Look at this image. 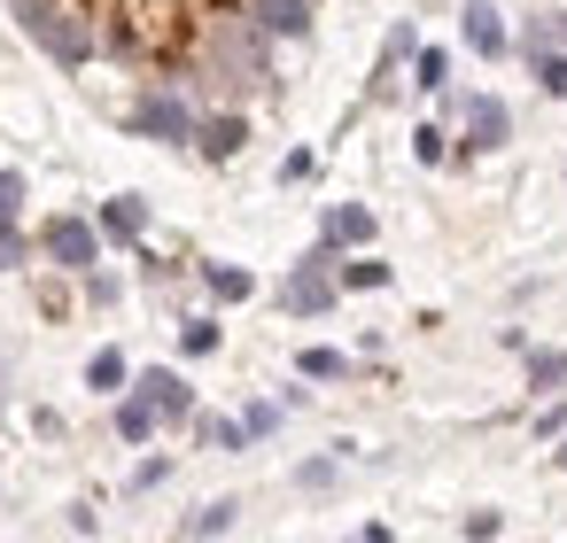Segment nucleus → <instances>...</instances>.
<instances>
[{
  "label": "nucleus",
  "mask_w": 567,
  "mask_h": 543,
  "mask_svg": "<svg viewBox=\"0 0 567 543\" xmlns=\"http://www.w3.org/2000/svg\"><path fill=\"white\" fill-rule=\"evenodd\" d=\"M544 48H567V9H551V17H536V24L520 32V55H544Z\"/></svg>",
  "instance_id": "17"
},
{
  "label": "nucleus",
  "mask_w": 567,
  "mask_h": 543,
  "mask_svg": "<svg viewBox=\"0 0 567 543\" xmlns=\"http://www.w3.org/2000/svg\"><path fill=\"white\" fill-rule=\"evenodd\" d=\"M296 481H303V489H334L342 466H334V458H311V466H296Z\"/></svg>",
  "instance_id": "25"
},
{
  "label": "nucleus",
  "mask_w": 567,
  "mask_h": 543,
  "mask_svg": "<svg viewBox=\"0 0 567 543\" xmlns=\"http://www.w3.org/2000/svg\"><path fill=\"white\" fill-rule=\"evenodd\" d=\"M24 264V233H17V218H0V272H17Z\"/></svg>",
  "instance_id": "26"
},
{
  "label": "nucleus",
  "mask_w": 567,
  "mask_h": 543,
  "mask_svg": "<svg viewBox=\"0 0 567 543\" xmlns=\"http://www.w3.org/2000/svg\"><path fill=\"white\" fill-rule=\"evenodd\" d=\"M48 257L63 264V272H94L102 264V226H86V218H48Z\"/></svg>",
  "instance_id": "3"
},
{
  "label": "nucleus",
  "mask_w": 567,
  "mask_h": 543,
  "mask_svg": "<svg viewBox=\"0 0 567 543\" xmlns=\"http://www.w3.org/2000/svg\"><path fill=\"white\" fill-rule=\"evenodd\" d=\"M412 156H420V164H443V133L420 125V133H412Z\"/></svg>",
  "instance_id": "28"
},
{
  "label": "nucleus",
  "mask_w": 567,
  "mask_h": 543,
  "mask_svg": "<svg viewBox=\"0 0 567 543\" xmlns=\"http://www.w3.org/2000/svg\"><path fill=\"white\" fill-rule=\"evenodd\" d=\"M24 210V171H0V218Z\"/></svg>",
  "instance_id": "27"
},
{
  "label": "nucleus",
  "mask_w": 567,
  "mask_h": 543,
  "mask_svg": "<svg viewBox=\"0 0 567 543\" xmlns=\"http://www.w3.org/2000/svg\"><path fill=\"white\" fill-rule=\"evenodd\" d=\"M412 48H420V40H412V24H396V32L381 40V79H389V71H396V63H404Z\"/></svg>",
  "instance_id": "24"
},
{
  "label": "nucleus",
  "mask_w": 567,
  "mask_h": 543,
  "mask_svg": "<svg viewBox=\"0 0 567 543\" xmlns=\"http://www.w3.org/2000/svg\"><path fill=\"white\" fill-rule=\"evenodd\" d=\"M195 435L218 442V450H249V427H241V419H210V411H195Z\"/></svg>",
  "instance_id": "18"
},
{
  "label": "nucleus",
  "mask_w": 567,
  "mask_h": 543,
  "mask_svg": "<svg viewBox=\"0 0 567 543\" xmlns=\"http://www.w3.org/2000/svg\"><path fill=\"white\" fill-rule=\"evenodd\" d=\"M559 380H567V349H528V388H544V396H551Z\"/></svg>",
  "instance_id": "19"
},
{
  "label": "nucleus",
  "mask_w": 567,
  "mask_h": 543,
  "mask_svg": "<svg viewBox=\"0 0 567 543\" xmlns=\"http://www.w3.org/2000/svg\"><path fill=\"white\" fill-rule=\"evenodd\" d=\"M141 396L156 404V419H195V388H187L172 365H148V373H141Z\"/></svg>",
  "instance_id": "7"
},
{
  "label": "nucleus",
  "mask_w": 567,
  "mask_h": 543,
  "mask_svg": "<svg viewBox=\"0 0 567 543\" xmlns=\"http://www.w3.org/2000/svg\"><path fill=\"white\" fill-rule=\"evenodd\" d=\"M296 373H303V380H342V373H350V357H342V349H303V357H296Z\"/></svg>",
  "instance_id": "20"
},
{
  "label": "nucleus",
  "mask_w": 567,
  "mask_h": 543,
  "mask_svg": "<svg viewBox=\"0 0 567 543\" xmlns=\"http://www.w3.org/2000/svg\"><path fill=\"white\" fill-rule=\"evenodd\" d=\"M342 288H389V264L381 257H358V264H342Z\"/></svg>",
  "instance_id": "23"
},
{
  "label": "nucleus",
  "mask_w": 567,
  "mask_h": 543,
  "mask_svg": "<svg viewBox=\"0 0 567 543\" xmlns=\"http://www.w3.org/2000/svg\"><path fill=\"white\" fill-rule=\"evenodd\" d=\"M164 473H172V458H141V466H133V489H156Z\"/></svg>",
  "instance_id": "30"
},
{
  "label": "nucleus",
  "mask_w": 567,
  "mask_h": 543,
  "mask_svg": "<svg viewBox=\"0 0 567 543\" xmlns=\"http://www.w3.org/2000/svg\"><path fill=\"white\" fill-rule=\"evenodd\" d=\"M179 349H187V357H210V349H218V319H187V326H179Z\"/></svg>",
  "instance_id": "22"
},
{
  "label": "nucleus",
  "mask_w": 567,
  "mask_h": 543,
  "mask_svg": "<svg viewBox=\"0 0 567 543\" xmlns=\"http://www.w3.org/2000/svg\"><path fill=\"white\" fill-rule=\"evenodd\" d=\"M528 71H536V86H544V94H559V102H567V55H559V48L528 55Z\"/></svg>",
  "instance_id": "21"
},
{
  "label": "nucleus",
  "mask_w": 567,
  "mask_h": 543,
  "mask_svg": "<svg viewBox=\"0 0 567 543\" xmlns=\"http://www.w3.org/2000/svg\"><path fill=\"white\" fill-rule=\"evenodd\" d=\"M559 466H567V442H559Z\"/></svg>",
  "instance_id": "31"
},
{
  "label": "nucleus",
  "mask_w": 567,
  "mask_h": 543,
  "mask_svg": "<svg viewBox=\"0 0 567 543\" xmlns=\"http://www.w3.org/2000/svg\"><path fill=\"white\" fill-rule=\"evenodd\" d=\"M458 32H466V48L482 55V63H497L513 40H505V24H497V9H489V0H466V17H458Z\"/></svg>",
  "instance_id": "8"
},
{
  "label": "nucleus",
  "mask_w": 567,
  "mask_h": 543,
  "mask_svg": "<svg viewBox=\"0 0 567 543\" xmlns=\"http://www.w3.org/2000/svg\"><path fill=\"white\" fill-rule=\"evenodd\" d=\"M195 140H203V156H210V164H234V156H241V140H249V125H241V117L226 109V117H210V125H203Z\"/></svg>",
  "instance_id": "10"
},
{
  "label": "nucleus",
  "mask_w": 567,
  "mask_h": 543,
  "mask_svg": "<svg viewBox=\"0 0 567 543\" xmlns=\"http://www.w3.org/2000/svg\"><path fill=\"white\" fill-rule=\"evenodd\" d=\"M443 79H451V55L443 48H412V86L420 94H443Z\"/></svg>",
  "instance_id": "15"
},
{
  "label": "nucleus",
  "mask_w": 567,
  "mask_h": 543,
  "mask_svg": "<svg viewBox=\"0 0 567 543\" xmlns=\"http://www.w3.org/2000/svg\"><path fill=\"white\" fill-rule=\"evenodd\" d=\"M373 241V210L365 202H334L327 218H319V249L334 257V249H365Z\"/></svg>",
  "instance_id": "6"
},
{
  "label": "nucleus",
  "mask_w": 567,
  "mask_h": 543,
  "mask_svg": "<svg viewBox=\"0 0 567 543\" xmlns=\"http://www.w3.org/2000/svg\"><path fill=\"white\" fill-rule=\"evenodd\" d=\"M257 24L280 32V40H303L311 32V0H257Z\"/></svg>",
  "instance_id": "11"
},
{
  "label": "nucleus",
  "mask_w": 567,
  "mask_h": 543,
  "mask_svg": "<svg viewBox=\"0 0 567 543\" xmlns=\"http://www.w3.org/2000/svg\"><path fill=\"white\" fill-rule=\"evenodd\" d=\"M102 233H110V241H141V233H148V202H141V195H110V202H102Z\"/></svg>",
  "instance_id": "9"
},
{
  "label": "nucleus",
  "mask_w": 567,
  "mask_h": 543,
  "mask_svg": "<svg viewBox=\"0 0 567 543\" xmlns=\"http://www.w3.org/2000/svg\"><path fill=\"white\" fill-rule=\"evenodd\" d=\"M86 388H94V396H117V388H125V349H94Z\"/></svg>",
  "instance_id": "16"
},
{
  "label": "nucleus",
  "mask_w": 567,
  "mask_h": 543,
  "mask_svg": "<svg viewBox=\"0 0 567 543\" xmlns=\"http://www.w3.org/2000/svg\"><path fill=\"white\" fill-rule=\"evenodd\" d=\"M280 311H296V319H319V311H334V257L327 249H311L288 280H280Z\"/></svg>",
  "instance_id": "2"
},
{
  "label": "nucleus",
  "mask_w": 567,
  "mask_h": 543,
  "mask_svg": "<svg viewBox=\"0 0 567 543\" xmlns=\"http://www.w3.org/2000/svg\"><path fill=\"white\" fill-rule=\"evenodd\" d=\"M241 427H249V442H257V435H272V427H280V404H249V419H241Z\"/></svg>",
  "instance_id": "29"
},
{
  "label": "nucleus",
  "mask_w": 567,
  "mask_h": 543,
  "mask_svg": "<svg viewBox=\"0 0 567 543\" xmlns=\"http://www.w3.org/2000/svg\"><path fill=\"white\" fill-rule=\"evenodd\" d=\"M203 288H210L218 303H249V295H257V280H249L241 264H203Z\"/></svg>",
  "instance_id": "12"
},
{
  "label": "nucleus",
  "mask_w": 567,
  "mask_h": 543,
  "mask_svg": "<svg viewBox=\"0 0 567 543\" xmlns=\"http://www.w3.org/2000/svg\"><path fill=\"white\" fill-rule=\"evenodd\" d=\"M133 133H148V140L179 148V140H195V117H187V102H179V94H141V102H133Z\"/></svg>",
  "instance_id": "4"
},
{
  "label": "nucleus",
  "mask_w": 567,
  "mask_h": 543,
  "mask_svg": "<svg viewBox=\"0 0 567 543\" xmlns=\"http://www.w3.org/2000/svg\"><path fill=\"white\" fill-rule=\"evenodd\" d=\"M458 117H466V148H474V156H489V148H505V140H513V109H505L497 94H466V102H458Z\"/></svg>",
  "instance_id": "5"
},
{
  "label": "nucleus",
  "mask_w": 567,
  "mask_h": 543,
  "mask_svg": "<svg viewBox=\"0 0 567 543\" xmlns=\"http://www.w3.org/2000/svg\"><path fill=\"white\" fill-rule=\"evenodd\" d=\"M117 435H125V442H148V435H156V404H148L141 388L117 404Z\"/></svg>",
  "instance_id": "13"
},
{
  "label": "nucleus",
  "mask_w": 567,
  "mask_h": 543,
  "mask_svg": "<svg viewBox=\"0 0 567 543\" xmlns=\"http://www.w3.org/2000/svg\"><path fill=\"white\" fill-rule=\"evenodd\" d=\"M9 9H17V24H24V40H40L55 63H86V55H94V32L63 9V0H9Z\"/></svg>",
  "instance_id": "1"
},
{
  "label": "nucleus",
  "mask_w": 567,
  "mask_h": 543,
  "mask_svg": "<svg viewBox=\"0 0 567 543\" xmlns=\"http://www.w3.org/2000/svg\"><path fill=\"white\" fill-rule=\"evenodd\" d=\"M234 520H241V504H234V497H218V504H203V512H187V520H179V535H226Z\"/></svg>",
  "instance_id": "14"
}]
</instances>
